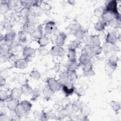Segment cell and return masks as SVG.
Here are the masks:
<instances>
[{
  "label": "cell",
  "instance_id": "obj_1",
  "mask_svg": "<svg viewBox=\"0 0 121 121\" xmlns=\"http://www.w3.org/2000/svg\"><path fill=\"white\" fill-rule=\"evenodd\" d=\"M119 17H121V14L119 12L115 13L104 10L101 17L102 19L110 23L112 20Z\"/></svg>",
  "mask_w": 121,
  "mask_h": 121
},
{
  "label": "cell",
  "instance_id": "obj_2",
  "mask_svg": "<svg viewBox=\"0 0 121 121\" xmlns=\"http://www.w3.org/2000/svg\"><path fill=\"white\" fill-rule=\"evenodd\" d=\"M47 85L54 92L59 91L61 88V86L54 78H48L46 80Z\"/></svg>",
  "mask_w": 121,
  "mask_h": 121
},
{
  "label": "cell",
  "instance_id": "obj_3",
  "mask_svg": "<svg viewBox=\"0 0 121 121\" xmlns=\"http://www.w3.org/2000/svg\"><path fill=\"white\" fill-rule=\"evenodd\" d=\"M35 50L30 47H25L23 49V56L24 58L27 60L28 61H31L35 56Z\"/></svg>",
  "mask_w": 121,
  "mask_h": 121
},
{
  "label": "cell",
  "instance_id": "obj_4",
  "mask_svg": "<svg viewBox=\"0 0 121 121\" xmlns=\"http://www.w3.org/2000/svg\"><path fill=\"white\" fill-rule=\"evenodd\" d=\"M16 35V33L14 30L11 29L7 31L4 35V41L5 43L11 47L12 45L13 42L15 39Z\"/></svg>",
  "mask_w": 121,
  "mask_h": 121
},
{
  "label": "cell",
  "instance_id": "obj_5",
  "mask_svg": "<svg viewBox=\"0 0 121 121\" xmlns=\"http://www.w3.org/2000/svg\"><path fill=\"white\" fill-rule=\"evenodd\" d=\"M58 81L62 86V85H66L70 86L72 85V82L69 80L67 71L62 72L59 75Z\"/></svg>",
  "mask_w": 121,
  "mask_h": 121
},
{
  "label": "cell",
  "instance_id": "obj_6",
  "mask_svg": "<svg viewBox=\"0 0 121 121\" xmlns=\"http://www.w3.org/2000/svg\"><path fill=\"white\" fill-rule=\"evenodd\" d=\"M117 1L116 0H112L109 1L104 8V10L106 11H111L115 13H118L117 8Z\"/></svg>",
  "mask_w": 121,
  "mask_h": 121
},
{
  "label": "cell",
  "instance_id": "obj_7",
  "mask_svg": "<svg viewBox=\"0 0 121 121\" xmlns=\"http://www.w3.org/2000/svg\"><path fill=\"white\" fill-rule=\"evenodd\" d=\"M57 26L55 22L52 21L47 22L45 26V32L46 34H52L57 30Z\"/></svg>",
  "mask_w": 121,
  "mask_h": 121
},
{
  "label": "cell",
  "instance_id": "obj_8",
  "mask_svg": "<svg viewBox=\"0 0 121 121\" xmlns=\"http://www.w3.org/2000/svg\"><path fill=\"white\" fill-rule=\"evenodd\" d=\"M50 52L54 56L61 57L64 55L65 50L62 46L55 45L51 48Z\"/></svg>",
  "mask_w": 121,
  "mask_h": 121
},
{
  "label": "cell",
  "instance_id": "obj_9",
  "mask_svg": "<svg viewBox=\"0 0 121 121\" xmlns=\"http://www.w3.org/2000/svg\"><path fill=\"white\" fill-rule=\"evenodd\" d=\"M28 61L25 58L18 59L14 63V67L17 69H26L28 65Z\"/></svg>",
  "mask_w": 121,
  "mask_h": 121
},
{
  "label": "cell",
  "instance_id": "obj_10",
  "mask_svg": "<svg viewBox=\"0 0 121 121\" xmlns=\"http://www.w3.org/2000/svg\"><path fill=\"white\" fill-rule=\"evenodd\" d=\"M35 29V24L30 21H26L23 26V31H24L26 34H32Z\"/></svg>",
  "mask_w": 121,
  "mask_h": 121
},
{
  "label": "cell",
  "instance_id": "obj_11",
  "mask_svg": "<svg viewBox=\"0 0 121 121\" xmlns=\"http://www.w3.org/2000/svg\"><path fill=\"white\" fill-rule=\"evenodd\" d=\"M67 35L61 32L59 34V35L56 36L55 39V43L56 45L59 46H62L66 41L67 39Z\"/></svg>",
  "mask_w": 121,
  "mask_h": 121
},
{
  "label": "cell",
  "instance_id": "obj_12",
  "mask_svg": "<svg viewBox=\"0 0 121 121\" xmlns=\"http://www.w3.org/2000/svg\"><path fill=\"white\" fill-rule=\"evenodd\" d=\"M19 100L14 99H10L8 100L6 102V105L7 108L10 111L14 112L16 108L19 104Z\"/></svg>",
  "mask_w": 121,
  "mask_h": 121
},
{
  "label": "cell",
  "instance_id": "obj_13",
  "mask_svg": "<svg viewBox=\"0 0 121 121\" xmlns=\"http://www.w3.org/2000/svg\"><path fill=\"white\" fill-rule=\"evenodd\" d=\"M118 40V37L117 36L116 33L115 32H110L108 33L106 36L105 42L115 44Z\"/></svg>",
  "mask_w": 121,
  "mask_h": 121
},
{
  "label": "cell",
  "instance_id": "obj_14",
  "mask_svg": "<svg viewBox=\"0 0 121 121\" xmlns=\"http://www.w3.org/2000/svg\"><path fill=\"white\" fill-rule=\"evenodd\" d=\"M61 88L63 93L65 95L66 97H68L69 95H72L75 91V87L72 85L70 86H66V85H62L61 86Z\"/></svg>",
  "mask_w": 121,
  "mask_h": 121
},
{
  "label": "cell",
  "instance_id": "obj_15",
  "mask_svg": "<svg viewBox=\"0 0 121 121\" xmlns=\"http://www.w3.org/2000/svg\"><path fill=\"white\" fill-rule=\"evenodd\" d=\"M80 112L82 118H83L82 120H87V118L88 115L90 113L91 109L88 106H87L86 104H83L80 110Z\"/></svg>",
  "mask_w": 121,
  "mask_h": 121
},
{
  "label": "cell",
  "instance_id": "obj_16",
  "mask_svg": "<svg viewBox=\"0 0 121 121\" xmlns=\"http://www.w3.org/2000/svg\"><path fill=\"white\" fill-rule=\"evenodd\" d=\"M11 47L7 43H3L0 45V56H9V55Z\"/></svg>",
  "mask_w": 121,
  "mask_h": 121
},
{
  "label": "cell",
  "instance_id": "obj_17",
  "mask_svg": "<svg viewBox=\"0 0 121 121\" xmlns=\"http://www.w3.org/2000/svg\"><path fill=\"white\" fill-rule=\"evenodd\" d=\"M22 95L21 88L15 87L13 88L11 91L10 95V99H14L19 100Z\"/></svg>",
  "mask_w": 121,
  "mask_h": 121
},
{
  "label": "cell",
  "instance_id": "obj_18",
  "mask_svg": "<svg viewBox=\"0 0 121 121\" xmlns=\"http://www.w3.org/2000/svg\"><path fill=\"white\" fill-rule=\"evenodd\" d=\"M87 31L83 29L81 26L77 30V31L74 33V35L76 37V39L81 41L87 35Z\"/></svg>",
  "mask_w": 121,
  "mask_h": 121
},
{
  "label": "cell",
  "instance_id": "obj_19",
  "mask_svg": "<svg viewBox=\"0 0 121 121\" xmlns=\"http://www.w3.org/2000/svg\"><path fill=\"white\" fill-rule=\"evenodd\" d=\"M32 36L35 39L38 40L41 38L43 36V30H42V25H39L34 31V32L31 34Z\"/></svg>",
  "mask_w": 121,
  "mask_h": 121
},
{
  "label": "cell",
  "instance_id": "obj_20",
  "mask_svg": "<svg viewBox=\"0 0 121 121\" xmlns=\"http://www.w3.org/2000/svg\"><path fill=\"white\" fill-rule=\"evenodd\" d=\"M117 66H115L109 63L108 61L105 64L104 66V70L105 73L109 76H111L114 70L116 69Z\"/></svg>",
  "mask_w": 121,
  "mask_h": 121
},
{
  "label": "cell",
  "instance_id": "obj_21",
  "mask_svg": "<svg viewBox=\"0 0 121 121\" xmlns=\"http://www.w3.org/2000/svg\"><path fill=\"white\" fill-rule=\"evenodd\" d=\"M20 88L23 95H29L32 94L33 89L28 83L23 84Z\"/></svg>",
  "mask_w": 121,
  "mask_h": 121
},
{
  "label": "cell",
  "instance_id": "obj_22",
  "mask_svg": "<svg viewBox=\"0 0 121 121\" xmlns=\"http://www.w3.org/2000/svg\"><path fill=\"white\" fill-rule=\"evenodd\" d=\"M53 93L54 92L47 85H46L43 90V95L44 98L47 100L51 98Z\"/></svg>",
  "mask_w": 121,
  "mask_h": 121
},
{
  "label": "cell",
  "instance_id": "obj_23",
  "mask_svg": "<svg viewBox=\"0 0 121 121\" xmlns=\"http://www.w3.org/2000/svg\"><path fill=\"white\" fill-rule=\"evenodd\" d=\"M79 67V64L76 61H69L66 65L67 70L76 71V70Z\"/></svg>",
  "mask_w": 121,
  "mask_h": 121
},
{
  "label": "cell",
  "instance_id": "obj_24",
  "mask_svg": "<svg viewBox=\"0 0 121 121\" xmlns=\"http://www.w3.org/2000/svg\"><path fill=\"white\" fill-rule=\"evenodd\" d=\"M102 47L103 51L104 53H108L115 49V44H112L107 42H105Z\"/></svg>",
  "mask_w": 121,
  "mask_h": 121
},
{
  "label": "cell",
  "instance_id": "obj_25",
  "mask_svg": "<svg viewBox=\"0 0 121 121\" xmlns=\"http://www.w3.org/2000/svg\"><path fill=\"white\" fill-rule=\"evenodd\" d=\"M1 26L2 28L8 31L11 29H12V24L10 20L8 19V18H4L1 22Z\"/></svg>",
  "mask_w": 121,
  "mask_h": 121
},
{
  "label": "cell",
  "instance_id": "obj_26",
  "mask_svg": "<svg viewBox=\"0 0 121 121\" xmlns=\"http://www.w3.org/2000/svg\"><path fill=\"white\" fill-rule=\"evenodd\" d=\"M91 52L92 55H97L100 54L103 51L102 46L99 45H92L90 46Z\"/></svg>",
  "mask_w": 121,
  "mask_h": 121
},
{
  "label": "cell",
  "instance_id": "obj_27",
  "mask_svg": "<svg viewBox=\"0 0 121 121\" xmlns=\"http://www.w3.org/2000/svg\"><path fill=\"white\" fill-rule=\"evenodd\" d=\"M91 56L86 54H81L79 58V61L81 64L84 65L91 62Z\"/></svg>",
  "mask_w": 121,
  "mask_h": 121
},
{
  "label": "cell",
  "instance_id": "obj_28",
  "mask_svg": "<svg viewBox=\"0 0 121 121\" xmlns=\"http://www.w3.org/2000/svg\"><path fill=\"white\" fill-rule=\"evenodd\" d=\"M14 112L15 113L16 116H17V117H21L26 112L24 110L21 104L19 103L17 107L16 108L15 110L14 111Z\"/></svg>",
  "mask_w": 121,
  "mask_h": 121
},
{
  "label": "cell",
  "instance_id": "obj_29",
  "mask_svg": "<svg viewBox=\"0 0 121 121\" xmlns=\"http://www.w3.org/2000/svg\"><path fill=\"white\" fill-rule=\"evenodd\" d=\"M81 43V41L78 39H75L71 41L68 45V50H75L79 46Z\"/></svg>",
  "mask_w": 121,
  "mask_h": 121
},
{
  "label": "cell",
  "instance_id": "obj_30",
  "mask_svg": "<svg viewBox=\"0 0 121 121\" xmlns=\"http://www.w3.org/2000/svg\"><path fill=\"white\" fill-rule=\"evenodd\" d=\"M49 39L45 35L37 40V43L40 45V47H45L49 43Z\"/></svg>",
  "mask_w": 121,
  "mask_h": 121
},
{
  "label": "cell",
  "instance_id": "obj_31",
  "mask_svg": "<svg viewBox=\"0 0 121 121\" xmlns=\"http://www.w3.org/2000/svg\"><path fill=\"white\" fill-rule=\"evenodd\" d=\"M67 57L69 61H74L77 60V52L75 50H69Z\"/></svg>",
  "mask_w": 121,
  "mask_h": 121
},
{
  "label": "cell",
  "instance_id": "obj_32",
  "mask_svg": "<svg viewBox=\"0 0 121 121\" xmlns=\"http://www.w3.org/2000/svg\"><path fill=\"white\" fill-rule=\"evenodd\" d=\"M20 104L26 112L31 110L32 107V104L30 102L27 100H23L21 101Z\"/></svg>",
  "mask_w": 121,
  "mask_h": 121
},
{
  "label": "cell",
  "instance_id": "obj_33",
  "mask_svg": "<svg viewBox=\"0 0 121 121\" xmlns=\"http://www.w3.org/2000/svg\"><path fill=\"white\" fill-rule=\"evenodd\" d=\"M9 0L7 3H0V13L1 14H6L9 10L10 8L9 6Z\"/></svg>",
  "mask_w": 121,
  "mask_h": 121
},
{
  "label": "cell",
  "instance_id": "obj_34",
  "mask_svg": "<svg viewBox=\"0 0 121 121\" xmlns=\"http://www.w3.org/2000/svg\"><path fill=\"white\" fill-rule=\"evenodd\" d=\"M71 104L74 112H78L80 111L83 104L78 100H75L71 103Z\"/></svg>",
  "mask_w": 121,
  "mask_h": 121
},
{
  "label": "cell",
  "instance_id": "obj_35",
  "mask_svg": "<svg viewBox=\"0 0 121 121\" xmlns=\"http://www.w3.org/2000/svg\"><path fill=\"white\" fill-rule=\"evenodd\" d=\"M30 9L26 7H23L20 11V15L24 18H28L31 14Z\"/></svg>",
  "mask_w": 121,
  "mask_h": 121
},
{
  "label": "cell",
  "instance_id": "obj_36",
  "mask_svg": "<svg viewBox=\"0 0 121 121\" xmlns=\"http://www.w3.org/2000/svg\"><path fill=\"white\" fill-rule=\"evenodd\" d=\"M110 104L113 111H114L116 113H118V112L121 109L120 103L118 102L112 100L110 102Z\"/></svg>",
  "mask_w": 121,
  "mask_h": 121
},
{
  "label": "cell",
  "instance_id": "obj_37",
  "mask_svg": "<svg viewBox=\"0 0 121 121\" xmlns=\"http://www.w3.org/2000/svg\"><path fill=\"white\" fill-rule=\"evenodd\" d=\"M31 95L32 96L31 100L33 101H36L39 98L41 95V91L40 89L35 88V89H33V91Z\"/></svg>",
  "mask_w": 121,
  "mask_h": 121
},
{
  "label": "cell",
  "instance_id": "obj_38",
  "mask_svg": "<svg viewBox=\"0 0 121 121\" xmlns=\"http://www.w3.org/2000/svg\"><path fill=\"white\" fill-rule=\"evenodd\" d=\"M68 78L69 80L71 82H73L75 81L78 78V75L77 74L76 71H70V70H66Z\"/></svg>",
  "mask_w": 121,
  "mask_h": 121
},
{
  "label": "cell",
  "instance_id": "obj_39",
  "mask_svg": "<svg viewBox=\"0 0 121 121\" xmlns=\"http://www.w3.org/2000/svg\"><path fill=\"white\" fill-rule=\"evenodd\" d=\"M29 76L32 79L37 80L40 78L41 74L39 71L35 69L31 71V72L29 74Z\"/></svg>",
  "mask_w": 121,
  "mask_h": 121
},
{
  "label": "cell",
  "instance_id": "obj_40",
  "mask_svg": "<svg viewBox=\"0 0 121 121\" xmlns=\"http://www.w3.org/2000/svg\"><path fill=\"white\" fill-rule=\"evenodd\" d=\"M121 17L115 19L110 22V26L115 28H118L121 27Z\"/></svg>",
  "mask_w": 121,
  "mask_h": 121
},
{
  "label": "cell",
  "instance_id": "obj_41",
  "mask_svg": "<svg viewBox=\"0 0 121 121\" xmlns=\"http://www.w3.org/2000/svg\"><path fill=\"white\" fill-rule=\"evenodd\" d=\"M26 34L23 30L19 31L18 33V40L21 43H25L27 40Z\"/></svg>",
  "mask_w": 121,
  "mask_h": 121
},
{
  "label": "cell",
  "instance_id": "obj_42",
  "mask_svg": "<svg viewBox=\"0 0 121 121\" xmlns=\"http://www.w3.org/2000/svg\"><path fill=\"white\" fill-rule=\"evenodd\" d=\"M101 41L99 35H91V46L100 45Z\"/></svg>",
  "mask_w": 121,
  "mask_h": 121
},
{
  "label": "cell",
  "instance_id": "obj_43",
  "mask_svg": "<svg viewBox=\"0 0 121 121\" xmlns=\"http://www.w3.org/2000/svg\"><path fill=\"white\" fill-rule=\"evenodd\" d=\"M105 26L101 20L97 21L94 26L95 29L98 31H102L104 30Z\"/></svg>",
  "mask_w": 121,
  "mask_h": 121
},
{
  "label": "cell",
  "instance_id": "obj_44",
  "mask_svg": "<svg viewBox=\"0 0 121 121\" xmlns=\"http://www.w3.org/2000/svg\"><path fill=\"white\" fill-rule=\"evenodd\" d=\"M67 116H69V114L67 110L65 108H62V109L59 111L57 117L59 120H62Z\"/></svg>",
  "mask_w": 121,
  "mask_h": 121
},
{
  "label": "cell",
  "instance_id": "obj_45",
  "mask_svg": "<svg viewBox=\"0 0 121 121\" xmlns=\"http://www.w3.org/2000/svg\"><path fill=\"white\" fill-rule=\"evenodd\" d=\"M10 99V95H9L7 92L4 90H0V101H5Z\"/></svg>",
  "mask_w": 121,
  "mask_h": 121
},
{
  "label": "cell",
  "instance_id": "obj_46",
  "mask_svg": "<svg viewBox=\"0 0 121 121\" xmlns=\"http://www.w3.org/2000/svg\"><path fill=\"white\" fill-rule=\"evenodd\" d=\"M81 54H86L92 56V54L91 52L90 46L85 45L81 49Z\"/></svg>",
  "mask_w": 121,
  "mask_h": 121
},
{
  "label": "cell",
  "instance_id": "obj_47",
  "mask_svg": "<svg viewBox=\"0 0 121 121\" xmlns=\"http://www.w3.org/2000/svg\"><path fill=\"white\" fill-rule=\"evenodd\" d=\"M71 103L70 100L68 98V97L65 96V97H64L61 101V106L62 108H65Z\"/></svg>",
  "mask_w": 121,
  "mask_h": 121
},
{
  "label": "cell",
  "instance_id": "obj_48",
  "mask_svg": "<svg viewBox=\"0 0 121 121\" xmlns=\"http://www.w3.org/2000/svg\"><path fill=\"white\" fill-rule=\"evenodd\" d=\"M81 27L80 24L77 22V23H74L72 24L70 27V30L71 33H72L73 34L77 31L78 29Z\"/></svg>",
  "mask_w": 121,
  "mask_h": 121
},
{
  "label": "cell",
  "instance_id": "obj_49",
  "mask_svg": "<svg viewBox=\"0 0 121 121\" xmlns=\"http://www.w3.org/2000/svg\"><path fill=\"white\" fill-rule=\"evenodd\" d=\"M118 60V58L116 56L113 55L109 58L108 61L112 65L117 66Z\"/></svg>",
  "mask_w": 121,
  "mask_h": 121
},
{
  "label": "cell",
  "instance_id": "obj_50",
  "mask_svg": "<svg viewBox=\"0 0 121 121\" xmlns=\"http://www.w3.org/2000/svg\"><path fill=\"white\" fill-rule=\"evenodd\" d=\"M12 119L9 115L6 114L5 112H0V121H10Z\"/></svg>",
  "mask_w": 121,
  "mask_h": 121
},
{
  "label": "cell",
  "instance_id": "obj_51",
  "mask_svg": "<svg viewBox=\"0 0 121 121\" xmlns=\"http://www.w3.org/2000/svg\"><path fill=\"white\" fill-rule=\"evenodd\" d=\"M74 93L77 95V96L79 97H80L83 95H84L86 94L85 91L84 89L82 87H79L78 89L75 88Z\"/></svg>",
  "mask_w": 121,
  "mask_h": 121
},
{
  "label": "cell",
  "instance_id": "obj_52",
  "mask_svg": "<svg viewBox=\"0 0 121 121\" xmlns=\"http://www.w3.org/2000/svg\"><path fill=\"white\" fill-rule=\"evenodd\" d=\"M92 69H93V64L91 62H88L84 65H83L82 70H83V73L88 71Z\"/></svg>",
  "mask_w": 121,
  "mask_h": 121
},
{
  "label": "cell",
  "instance_id": "obj_53",
  "mask_svg": "<svg viewBox=\"0 0 121 121\" xmlns=\"http://www.w3.org/2000/svg\"><path fill=\"white\" fill-rule=\"evenodd\" d=\"M104 10V8L99 7L95 9V10L94 11V14L95 16L98 17H101L103 13Z\"/></svg>",
  "mask_w": 121,
  "mask_h": 121
},
{
  "label": "cell",
  "instance_id": "obj_54",
  "mask_svg": "<svg viewBox=\"0 0 121 121\" xmlns=\"http://www.w3.org/2000/svg\"><path fill=\"white\" fill-rule=\"evenodd\" d=\"M49 119V117L47 113L45 112L43 110H42L41 112V115L40 117V120L45 121H47Z\"/></svg>",
  "mask_w": 121,
  "mask_h": 121
},
{
  "label": "cell",
  "instance_id": "obj_55",
  "mask_svg": "<svg viewBox=\"0 0 121 121\" xmlns=\"http://www.w3.org/2000/svg\"><path fill=\"white\" fill-rule=\"evenodd\" d=\"M85 45L91 46V35H86L83 39Z\"/></svg>",
  "mask_w": 121,
  "mask_h": 121
},
{
  "label": "cell",
  "instance_id": "obj_56",
  "mask_svg": "<svg viewBox=\"0 0 121 121\" xmlns=\"http://www.w3.org/2000/svg\"><path fill=\"white\" fill-rule=\"evenodd\" d=\"M39 52L41 55L44 56L47 54L49 52L47 49L45 48V47H40L39 49Z\"/></svg>",
  "mask_w": 121,
  "mask_h": 121
},
{
  "label": "cell",
  "instance_id": "obj_57",
  "mask_svg": "<svg viewBox=\"0 0 121 121\" xmlns=\"http://www.w3.org/2000/svg\"><path fill=\"white\" fill-rule=\"evenodd\" d=\"M65 109H66V110H67V111L69 114V116H70L71 114H72L74 112V111L73 109L71 103L69 105H68L67 107H66L65 108Z\"/></svg>",
  "mask_w": 121,
  "mask_h": 121
},
{
  "label": "cell",
  "instance_id": "obj_58",
  "mask_svg": "<svg viewBox=\"0 0 121 121\" xmlns=\"http://www.w3.org/2000/svg\"><path fill=\"white\" fill-rule=\"evenodd\" d=\"M83 74L86 77H91V76H94L95 75V72L94 71V70L93 69H92L88 71L83 73Z\"/></svg>",
  "mask_w": 121,
  "mask_h": 121
},
{
  "label": "cell",
  "instance_id": "obj_59",
  "mask_svg": "<svg viewBox=\"0 0 121 121\" xmlns=\"http://www.w3.org/2000/svg\"><path fill=\"white\" fill-rule=\"evenodd\" d=\"M6 83V78L2 77V76H0V86H2L5 85Z\"/></svg>",
  "mask_w": 121,
  "mask_h": 121
},
{
  "label": "cell",
  "instance_id": "obj_60",
  "mask_svg": "<svg viewBox=\"0 0 121 121\" xmlns=\"http://www.w3.org/2000/svg\"><path fill=\"white\" fill-rule=\"evenodd\" d=\"M9 56H0V62L2 63V62H5L7 60H9Z\"/></svg>",
  "mask_w": 121,
  "mask_h": 121
},
{
  "label": "cell",
  "instance_id": "obj_61",
  "mask_svg": "<svg viewBox=\"0 0 121 121\" xmlns=\"http://www.w3.org/2000/svg\"><path fill=\"white\" fill-rule=\"evenodd\" d=\"M40 115H41V112L35 111V112H34V115L36 119H38L40 120Z\"/></svg>",
  "mask_w": 121,
  "mask_h": 121
},
{
  "label": "cell",
  "instance_id": "obj_62",
  "mask_svg": "<svg viewBox=\"0 0 121 121\" xmlns=\"http://www.w3.org/2000/svg\"><path fill=\"white\" fill-rule=\"evenodd\" d=\"M67 2H68L70 5H74V4H75V0H68V1H67Z\"/></svg>",
  "mask_w": 121,
  "mask_h": 121
},
{
  "label": "cell",
  "instance_id": "obj_63",
  "mask_svg": "<svg viewBox=\"0 0 121 121\" xmlns=\"http://www.w3.org/2000/svg\"><path fill=\"white\" fill-rule=\"evenodd\" d=\"M53 107L55 109H57V110L59 109L60 108V105H59L58 104H55L53 105Z\"/></svg>",
  "mask_w": 121,
  "mask_h": 121
}]
</instances>
